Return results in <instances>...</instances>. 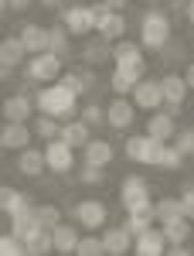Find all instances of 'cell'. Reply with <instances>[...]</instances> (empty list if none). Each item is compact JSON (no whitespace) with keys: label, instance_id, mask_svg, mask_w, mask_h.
<instances>
[{"label":"cell","instance_id":"cell-1","mask_svg":"<svg viewBox=\"0 0 194 256\" xmlns=\"http://www.w3.org/2000/svg\"><path fill=\"white\" fill-rule=\"evenodd\" d=\"M34 102H38V113H51V116H58V120H68L78 106V96L65 82H48L44 89L34 92Z\"/></svg>","mask_w":194,"mask_h":256},{"label":"cell","instance_id":"cell-2","mask_svg":"<svg viewBox=\"0 0 194 256\" xmlns=\"http://www.w3.org/2000/svg\"><path fill=\"white\" fill-rule=\"evenodd\" d=\"M140 44L150 52H160L164 44H171V18L164 10H147L140 18Z\"/></svg>","mask_w":194,"mask_h":256},{"label":"cell","instance_id":"cell-3","mask_svg":"<svg viewBox=\"0 0 194 256\" xmlns=\"http://www.w3.org/2000/svg\"><path fill=\"white\" fill-rule=\"evenodd\" d=\"M143 72H147V62L143 58H119L113 76H109V89L116 96H130L136 89V82L143 79Z\"/></svg>","mask_w":194,"mask_h":256},{"label":"cell","instance_id":"cell-4","mask_svg":"<svg viewBox=\"0 0 194 256\" xmlns=\"http://www.w3.org/2000/svg\"><path fill=\"white\" fill-rule=\"evenodd\" d=\"M61 65H65V58L61 55H55V52H38V55H31L27 58V65H24V76L31 82H58L61 79Z\"/></svg>","mask_w":194,"mask_h":256},{"label":"cell","instance_id":"cell-5","mask_svg":"<svg viewBox=\"0 0 194 256\" xmlns=\"http://www.w3.org/2000/svg\"><path fill=\"white\" fill-rule=\"evenodd\" d=\"M119 205L126 212H136L143 205H154L150 202V181L140 178V174H126L123 178V188H119Z\"/></svg>","mask_w":194,"mask_h":256},{"label":"cell","instance_id":"cell-6","mask_svg":"<svg viewBox=\"0 0 194 256\" xmlns=\"http://www.w3.org/2000/svg\"><path fill=\"white\" fill-rule=\"evenodd\" d=\"M160 86H164V110H167L171 116H177V113L184 110L188 92H191L188 79H184V76H177V72H167V76L160 79Z\"/></svg>","mask_w":194,"mask_h":256},{"label":"cell","instance_id":"cell-7","mask_svg":"<svg viewBox=\"0 0 194 256\" xmlns=\"http://www.w3.org/2000/svg\"><path fill=\"white\" fill-rule=\"evenodd\" d=\"M92 7H96V31L106 41H116L126 34V18L119 10H113L109 4H92Z\"/></svg>","mask_w":194,"mask_h":256},{"label":"cell","instance_id":"cell-8","mask_svg":"<svg viewBox=\"0 0 194 256\" xmlns=\"http://www.w3.org/2000/svg\"><path fill=\"white\" fill-rule=\"evenodd\" d=\"M72 216H75V222L85 226V229H102L106 218H109V208H106L99 198H82V202H75Z\"/></svg>","mask_w":194,"mask_h":256},{"label":"cell","instance_id":"cell-9","mask_svg":"<svg viewBox=\"0 0 194 256\" xmlns=\"http://www.w3.org/2000/svg\"><path fill=\"white\" fill-rule=\"evenodd\" d=\"M61 24H65L72 34H89V31H96V7L72 4V7L61 10Z\"/></svg>","mask_w":194,"mask_h":256},{"label":"cell","instance_id":"cell-10","mask_svg":"<svg viewBox=\"0 0 194 256\" xmlns=\"http://www.w3.org/2000/svg\"><path fill=\"white\" fill-rule=\"evenodd\" d=\"M44 160H48V171L65 174V171H72V164H75V147L65 144L61 137L48 140V147H44Z\"/></svg>","mask_w":194,"mask_h":256},{"label":"cell","instance_id":"cell-11","mask_svg":"<svg viewBox=\"0 0 194 256\" xmlns=\"http://www.w3.org/2000/svg\"><path fill=\"white\" fill-rule=\"evenodd\" d=\"M136 102V110H147V113H154V110H160L164 106V86L157 79H140L136 82V89L130 92Z\"/></svg>","mask_w":194,"mask_h":256},{"label":"cell","instance_id":"cell-12","mask_svg":"<svg viewBox=\"0 0 194 256\" xmlns=\"http://www.w3.org/2000/svg\"><path fill=\"white\" fill-rule=\"evenodd\" d=\"M0 147H3V150H14V154H20L24 147H31V130H27V123L7 120L3 130H0Z\"/></svg>","mask_w":194,"mask_h":256},{"label":"cell","instance_id":"cell-13","mask_svg":"<svg viewBox=\"0 0 194 256\" xmlns=\"http://www.w3.org/2000/svg\"><path fill=\"white\" fill-rule=\"evenodd\" d=\"M133 120H136V102H130V99H113L106 106V126H113V130H130Z\"/></svg>","mask_w":194,"mask_h":256},{"label":"cell","instance_id":"cell-14","mask_svg":"<svg viewBox=\"0 0 194 256\" xmlns=\"http://www.w3.org/2000/svg\"><path fill=\"white\" fill-rule=\"evenodd\" d=\"M38 110V102L27 96V92H14V96L3 99V116L7 120H17V123H27V116Z\"/></svg>","mask_w":194,"mask_h":256},{"label":"cell","instance_id":"cell-15","mask_svg":"<svg viewBox=\"0 0 194 256\" xmlns=\"http://www.w3.org/2000/svg\"><path fill=\"white\" fill-rule=\"evenodd\" d=\"M133 250L140 256H160L164 250H167V236H164V229H147V232H140V236L133 239Z\"/></svg>","mask_w":194,"mask_h":256},{"label":"cell","instance_id":"cell-16","mask_svg":"<svg viewBox=\"0 0 194 256\" xmlns=\"http://www.w3.org/2000/svg\"><path fill=\"white\" fill-rule=\"evenodd\" d=\"M0 208H3V216H17V212H31L34 205H31V195H24L17 188H10V184H3L0 188Z\"/></svg>","mask_w":194,"mask_h":256},{"label":"cell","instance_id":"cell-17","mask_svg":"<svg viewBox=\"0 0 194 256\" xmlns=\"http://www.w3.org/2000/svg\"><path fill=\"white\" fill-rule=\"evenodd\" d=\"M44 168H48V160H44V150H38V147H24L17 154V171L24 178H41Z\"/></svg>","mask_w":194,"mask_h":256},{"label":"cell","instance_id":"cell-18","mask_svg":"<svg viewBox=\"0 0 194 256\" xmlns=\"http://www.w3.org/2000/svg\"><path fill=\"white\" fill-rule=\"evenodd\" d=\"M10 232H14V236H20L24 242H31L38 232H44V226L38 222L34 208H31V212H17V216H10Z\"/></svg>","mask_w":194,"mask_h":256},{"label":"cell","instance_id":"cell-19","mask_svg":"<svg viewBox=\"0 0 194 256\" xmlns=\"http://www.w3.org/2000/svg\"><path fill=\"white\" fill-rule=\"evenodd\" d=\"M102 242H106V253L109 256H123L130 250V242H133V232H130L126 226H109V229L102 232Z\"/></svg>","mask_w":194,"mask_h":256},{"label":"cell","instance_id":"cell-20","mask_svg":"<svg viewBox=\"0 0 194 256\" xmlns=\"http://www.w3.org/2000/svg\"><path fill=\"white\" fill-rule=\"evenodd\" d=\"M147 134H154V137H160V140H174V134H177V123H174V116L160 106V110H154L150 113V120H147Z\"/></svg>","mask_w":194,"mask_h":256},{"label":"cell","instance_id":"cell-21","mask_svg":"<svg viewBox=\"0 0 194 256\" xmlns=\"http://www.w3.org/2000/svg\"><path fill=\"white\" fill-rule=\"evenodd\" d=\"M82 150H85V154H82V158H85V164H99V168H109V164H113V158H116L109 140H89Z\"/></svg>","mask_w":194,"mask_h":256},{"label":"cell","instance_id":"cell-22","mask_svg":"<svg viewBox=\"0 0 194 256\" xmlns=\"http://www.w3.org/2000/svg\"><path fill=\"white\" fill-rule=\"evenodd\" d=\"M20 41H24L27 55L48 52V28H41V24H24V28H20Z\"/></svg>","mask_w":194,"mask_h":256},{"label":"cell","instance_id":"cell-23","mask_svg":"<svg viewBox=\"0 0 194 256\" xmlns=\"http://www.w3.org/2000/svg\"><path fill=\"white\" fill-rule=\"evenodd\" d=\"M154 222H157V208L154 205H143V208H136V212H126V222H123V226H126V229L133 232V239H136L140 232H147Z\"/></svg>","mask_w":194,"mask_h":256},{"label":"cell","instance_id":"cell-24","mask_svg":"<svg viewBox=\"0 0 194 256\" xmlns=\"http://www.w3.org/2000/svg\"><path fill=\"white\" fill-rule=\"evenodd\" d=\"M89 130H92V126H89V123H85V120H72V123H61V140H65V144H72V147H85V144H89V140H92V134H89Z\"/></svg>","mask_w":194,"mask_h":256},{"label":"cell","instance_id":"cell-25","mask_svg":"<svg viewBox=\"0 0 194 256\" xmlns=\"http://www.w3.org/2000/svg\"><path fill=\"white\" fill-rule=\"evenodd\" d=\"M24 55H27V48H24L20 34H10V38H3V44H0V65H10V68H17L20 62H24Z\"/></svg>","mask_w":194,"mask_h":256},{"label":"cell","instance_id":"cell-26","mask_svg":"<svg viewBox=\"0 0 194 256\" xmlns=\"http://www.w3.org/2000/svg\"><path fill=\"white\" fill-rule=\"evenodd\" d=\"M51 236H55V250L58 253H75L78 250V232H75V226H68V222H58L55 229H51Z\"/></svg>","mask_w":194,"mask_h":256},{"label":"cell","instance_id":"cell-27","mask_svg":"<svg viewBox=\"0 0 194 256\" xmlns=\"http://www.w3.org/2000/svg\"><path fill=\"white\" fill-rule=\"evenodd\" d=\"M82 58L89 62V65H106V62L113 58V44L106 38L89 41V44H82Z\"/></svg>","mask_w":194,"mask_h":256},{"label":"cell","instance_id":"cell-28","mask_svg":"<svg viewBox=\"0 0 194 256\" xmlns=\"http://www.w3.org/2000/svg\"><path fill=\"white\" fill-rule=\"evenodd\" d=\"M160 229H164V236H167V242H171V246L188 242V236H191V218L181 216V218H171V222H160Z\"/></svg>","mask_w":194,"mask_h":256},{"label":"cell","instance_id":"cell-29","mask_svg":"<svg viewBox=\"0 0 194 256\" xmlns=\"http://www.w3.org/2000/svg\"><path fill=\"white\" fill-rule=\"evenodd\" d=\"M68 28L65 24H55V28H48V52H55L61 58H68V52H72V44H68Z\"/></svg>","mask_w":194,"mask_h":256},{"label":"cell","instance_id":"cell-30","mask_svg":"<svg viewBox=\"0 0 194 256\" xmlns=\"http://www.w3.org/2000/svg\"><path fill=\"white\" fill-rule=\"evenodd\" d=\"M34 134H38L41 140H55V137H61V123H58V116H51V113H38V120H34Z\"/></svg>","mask_w":194,"mask_h":256},{"label":"cell","instance_id":"cell-31","mask_svg":"<svg viewBox=\"0 0 194 256\" xmlns=\"http://www.w3.org/2000/svg\"><path fill=\"white\" fill-rule=\"evenodd\" d=\"M164 147H167V140L154 137V134H147V147H143V158L140 164H150V168H160V158H164Z\"/></svg>","mask_w":194,"mask_h":256},{"label":"cell","instance_id":"cell-32","mask_svg":"<svg viewBox=\"0 0 194 256\" xmlns=\"http://www.w3.org/2000/svg\"><path fill=\"white\" fill-rule=\"evenodd\" d=\"M154 208H157V222H171V218L184 216V202L181 198H160Z\"/></svg>","mask_w":194,"mask_h":256},{"label":"cell","instance_id":"cell-33","mask_svg":"<svg viewBox=\"0 0 194 256\" xmlns=\"http://www.w3.org/2000/svg\"><path fill=\"white\" fill-rule=\"evenodd\" d=\"M119 58H143V44H136L130 38H116L113 41V62Z\"/></svg>","mask_w":194,"mask_h":256},{"label":"cell","instance_id":"cell-34","mask_svg":"<svg viewBox=\"0 0 194 256\" xmlns=\"http://www.w3.org/2000/svg\"><path fill=\"white\" fill-rule=\"evenodd\" d=\"M55 250V236H51V229H44V232H38V236L27 242V253L31 256H44Z\"/></svg>","mask_w":194,"mask_h":256},{"label":"cell","instance_id":"cell-35","mask_svg":"<svg viewBox=\"0 0 194 256\" xmlns=\"http://www.w3.org/2000/svg\"><path fill=\"white\" fill-rule=\"evenodd\" d=\"M34 216H38V222L44 229H55L61 222V208L58 205H34Z\"/></svg>","mask_w":194,"mask_h":256},{"label":"cell","instance_id":"cell-36","mask_svg":"<svg viewBox=\"0 0 194 256\" xmlns=\"http://www.w3.org/2000/svg\"><path fill=\"white\" fill-rule=\"evenodd\" d=\"M0 253L3 256H20V253H27V242L20 236H14V232H7V236H0Z\"/></svg>","mask_w":194,"mask_h":256},{"label":"cell","instance_id":"cell-37","mask_svg":"<svg viewBox=\"0 0 194 256\" xmlns=\"http://www.w3.org/2000/svg\"><path fill=\"white\" fill-rule=\"evenodd\" d=\"M174 147L184 154V158H191L194 154V126H181L174 134Z\"/></svg>","mask_w":194,"mask_h":256},{"label":"cell","instance_id":"cell-38","mask_svg":"<svg viewBox=\"0 0 194 256\" xmlns=\"http://www.w3.org/2000/svg\"><path fill=\"white\" fill-rule=\"evenodd\" d=\"M75 253L78 256H99V253H106V242H102V236H82Z\"/></svg>","mask_w":194,"mask_h":256},{"label":"cell","instance_id":"cell-39","mask_svg":"<svg viewBox=\"0 0 194 256\" xmlns=\"http://www.w3.org/2000/svg\"><path fill=\"white\" fill-rule=\"evenodd\" d=\"M143 147H147V134H130L123 150H126V158H130V160H136V164H140V158H143Z\"/></svg>","mask_w":194,"mask_h":256},{"label":"cell","instance_id":"cell-40","mask_svg":"<svg viewBox=\"0 0 194 256\" xmlns=\"http://www.w3.org/2000/svg\"><path fill=\"white\" fill-rule=\"evenodd\" d=\"M78 181H82V184H102V181H106V168H99V164H82Z\"/></svg>","mask_w":194,"mask_h":256},{"label":"cell","instance_id":"cell-41","mask_svg":"<svg viewBox=\"0 0 194 256\" xmlns=\"http://www.w3.org/2000/svg\"><path fill=\"white\" fill-rule=\"evenodd\" d=\"M58 82H65L75 96H85V92H89V82H85V76H82V72H61Z\"/></svg>","mask_w":194,"mask_h":256},{"label":"cell","instance_id":"cell-42","mask_svg":"<svg viewBox=\"0 0 194 256\" xmlns=\"http://www.w3.org/2000/svg\"><path fill=\"white\" fill-rule=\"evenodd\" d=\"M181 164H184V154L177 150L174 144H171V147H164V158H160V168H164V171H177Z\"/></svg>","mask_w":194,"mask_h":256},{"label":"cell","instance_id":"cell-43","mask_svg":"<svg viewBox=\"0 0 194 256\" xmlns=\"http://www.w3.org/2000/svg\"><path fill=\"white\" fill-rule=\"evenodd\" d=\"M82 120H85L89 126H102V123H106V110H102L99 102H89V106L82 110Z\"/></svg>","mask_w":194,"mask_h":256},{"label":"cell","instance_id":"cell-44","mask_svg":"<svg viewBox=\"0 0 194 256\" xmlns=\"http://www.w3.org/2000/svg\"><path fill=\"white\" fill-rule=\"evenodd\" d=\"M181 202H184V216L194 222V178L188 181V188H184V195H181Z\"/></svg>","mask_w":194,"mask_h":256},{"label":"cell","instance_id":"cell-45","mask_svg":"<svg viewBox=\"0 0 194 256\" xmlns=\"http://www.w3.org/2000/svg\"><path fill=\"white\" fill-rule=\"evenodd\" d=\"M31 0H3V10H27Z\"/></svg>","mask_w":194,"mask_h":256},{"label":"cell","instance_id":"cell-46","mask_svg":"<svg viewBox=\"0 0 194 256\" xmlns=\"http://www.w3.org/2000/svg\"><path fill=\"white\" fill-rule=\"evenodd\" d=\"M102 4H109V7H113V10H123V7H126V4H130V0H102Z\"/></svg>","mask_w":194,"mask_h":256},{"label":"cell","instance_id":"cell-47","mask_svg":"<svg viewBox=\"0 0 194 256\" xmlns=\"http://www.w3.org/2000/svg\"><path fill=\"white\" fill-rule=\"evenodd\" d=\"M184 79H188V86L194 89V65H188V68H184Z\"/></svg>","mask_w":194,"mask_h":256},{"label":"cell","instance_id":"cell-48","mask_svg":"<svg viewBox=\"0 0 194 256\" xmlns=\"http://www.w3.org/2000/svg\"><path fill=\"white\" fill-rule=\"evenodd\" d=\"M184 18L194 24V0H188V7H184Z\"/></svg>","mask_w":194,"mask_h":256},{"label":"cell","instance_id":"cell-49","mask_svg":"<svg viewBox=\"0 0 194 256\" xmlns=\"http://www.w3.org/2000/svg\"><path fill=\"white\" fill-rule=\"evenodd\" d=\"M41 7H61V0H41Z\"/></svg>","mask_w":194,"mask_h":256}]
</instances>
